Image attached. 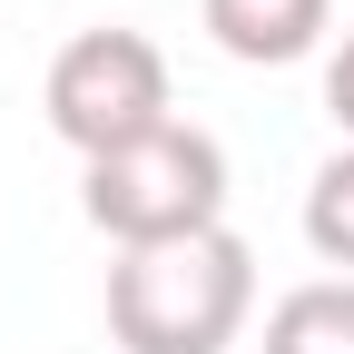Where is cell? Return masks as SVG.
Returning a JSON list of instances; mask_svg holds the SVG:
<instances>
[{
    "label": "cell",
    "mask_w": 354,
    "mask_h": 354,
    "mask_svg": "<svg viewBox=\"0 0 354 354\" xmlns=\"http://www.w3.org/2000/svg\"><path fill=\"white\" fill-rule=\"evenodd\" d=\"M325 109H335V128H344V148H354V30H344V50L325 59Z\"/></svg>",
    "instance_id": "obj_7"
},
{
    "label": "cell",
    "mask_w": 354,
    "mask_h": 354,
    "mask_svg": "<svg viewBox=\"0 0 354 354\" xmlns=\"http://www.w3.org/2000/svg\"><path fill=\"white\" fill-rule=\"evenodd\" d=\"M50 128L79 158H109V148H138L177 118V88H167V50L148 30H79L69 50L50 59V88H39Z\"/></svg>",
    "instance_id": "obj_3"
},
{
    "label": "cell",
    "mask_w": 354,
    "mask_h": 354,
    "mask_svg": "<svg viewBox=\"0 0 354 354\" xmlns=\"http://www.w3.org/2000/svg\"><path fill=\"white\" fill-rule=\"evenodd\" d=\"M79 207H88V227H99L118 256L177 246V236H207V227H227V148H216L207 128L167 118L158 138L88 158Z\"/></svg>",
    "instance_id": "obj_2"
},
{
    "label": "cell",
    "mask_w": 354,
    "mask_h": 354,
    "mask_svg": "<svg viewBox=\"0 0 354 354\" xmlns=\"http://www.w3.org/2000/svg\"><path fill=\"white\" fill-rule=\"evenodd\" d=\"M256 315V246L236 227L138 246L109 266V344L118 354H227Z\"/></svg>",
    "instance_id": "obj_1"
},
{
    "label": "cell",
    "mask_w": 354,
    "mask_h": 354,
    "mask_svg": "<svg viewBox=\"0 0 354 354\" xmlns=\"http://www.w3.org/2000/svg\"><path fill=\"white\" fill-rule=\"evenodd\" d=\"M256 354H354V276H315V286L276 295Z\"/></svg>",
    "instance_id": "obj_5"
},
{
    "label": "cell",
    "mask_w": 354,
    "mask_h": 354,
    "mask_svg": "<svg viewBox=\"0 0 354 354\" xmlns=\"http://www.w3.org/2000/svg\"><path fill=\"white\" fill-rule=\"evenodd\" d=\"M305 246H315L335 276H354V148H335L305 187Z\"/></svg>",
    "instance_id": "obj_6"
},
{
    "label": "cell",
    "mask_w": 354,
    "mask_h": 354,
    "mask_svg": "<svg viewBox=\"0 0 354 354\" xmlns=\"http://www.w3.org/2000/svg\"><path fill=\"white\" fill-rule=\"evenodd\" d=\"M197 20H207V39H216L227 59L286 69V59H305V50L325 39L335 0H197Z\"/></svg>",
    "instance_id": "obj_4"
}]
</instances>
